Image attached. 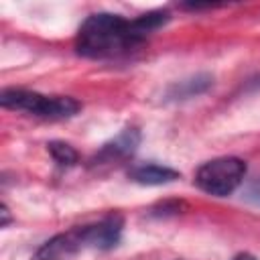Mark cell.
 Returning <instances> with one entry per match:
<instances>
[{"label": "cell", "mask_w": 260, "mask_h": 260, "mask_svg": "<svg viewBox=\"0 0 260 260\" xmlns=\"http://www.w3.org/2000/svg\"><path fill=\"white\" fill-rule=\"evenodd\" d=\"M246 177V162L238 156H217L203 162L195 173V185L213 197L232 195Z\"/></svg>", "instance_id": "cell-3"}, {"label": "cell", "mask_w": 260, "mask_h": 260, "mask_svg": "<svg viewBox=\"0 0 260 260\" xmlns=\"http://www.w3.org/2000/svg\"><path fill=\"white\" fill-rule=\"evenodd\" d=\"M211 85H213V77L209 73H197V75H191L187 79H181V81L171 83L167 87V91H165V98L167 100H173V102L191 100V98H197V95L205 93Z\"/></svg>", "instance_id": "cell-8"}, {"label": "cell", "mask_w": 260, "mask_h": 260, "mask_svg": "<svg viewBox=\"0 0 260 260\" xmlns=\"http://www.w3.org/2000/svg\"><path fill=\"white\" fill-rule=\"evenodd\" d=\"M47 152L51 154V158H53L59 167H73V165L79 162L77 150H75L71 144L63 142V140H51V142L47 144Z\"/></svg>", "instance_id": "cell-9"}, {"label": "cell", "mask_w": 260, "mask_h": 260, "mask_svg": "<svg viewBox=\"0 0 260 260\" xmlns=\"http://www.w3.org/2000/svg\"><path fill=\"white\" fill-rule=\"evenodd\" d=\"M128 177H130V181H134L138 185H167V183L177 181L181 177V173L167 165L140 162L128 171Z\"/></svg>", "instance_id": "cell-7"}, {"label": "cell", "mask_w": 260, "mask_h": 260, "mask_svg": "<svg viewBox=\"0 0 260 260\" xmlns=\"http://www.w3.org/2000/svg\"><path fill=\"white\" fill-rule=\"evenodd\" d=\"M0 215H2V221H0V225L2 228H8V223L12 221V215H10V209L2 203V207H0Z\"/></svg>", "instance_id": "cell-11"}, {"label": "cell", "mask_w": 260, "mask_h": 260, "mask_svg": "<svg viewBox=\"0 0 260 260\" xmlns=\"http://www.w3.org/2000/svg\"><path fill=\"white\" fill-rule=\"evenodd\" d=\"M234 260H258V258H256V256H252V254H248V252H242V254L234 256Z\"/></svg>", "instance_id": "cell-12"}, {"label": "cell", "mask_w": 260, "mask_h": 260, "mask_svg": "<svg viewBox=\"0 0 260 260\" xmlns=\"http://www.w3.org/2000/svg\"><path fill=\"white\" fill-rule=\"evenodd\" d=\"M140 144V130L134 128V126H128L124 128L122 132H118L112 140H108L100 150L98 154L93 156V165H112V162H118V160H124L128 156L134 154V150L138 148Z\"/></svg>", "instance_id": "cell-5"}, {"label": "cell", "mask_w": 260, "mask_h": 260, "mask_svg": "<svg viewBox=\"0 0 260 260\" xmlns=\"http://www.w3.org/2000/svg\"><path fill=\"white\" fill-rule=\"evenodd\" d=\"M87 250L85 244V225H75L67 232L55 234L49 238L30 260H71L79 252Z\"/></svg>", "instance_id": "cell-4"}, {"label": "cell", "mask_w": 260, "mask_h": 260, "mask_svg": "<svg viewBox=\"0 0 260 260\" xmlns=\"http://www.w3.org/2000/svg\"><path fill=\"white\" fill-rule=\"evenodd\" d=\"M124 219L120 213H110L95 223L85 225V244L89 250H112L122 236Z\"/></svg>", "instance_id": "cell-6"}, {"label": "cell", "mask_w": 260, "mask_h": 260, "mask_svg": "<svg viewBox=\"0 0 260 260\" xmlns=\"http://www.w3.org/2000/svg\"><path fill=\"white\" fill-rule=\"evenodd\" d=\"M246 201L254 203V205H260V175L248 179V183L244 185V195H242Z\"/></svg>", "instance_id": "cell-10"}, {"label": "cell", "mask_w": 260, "mask_h": 260, "mask_svg": "<svg viewBox=\"0 0 260 260\" xmlns=\"http://www.w3.org/2000/svg\"><path fill=\"white\" fill-rule=\"evenodd\" d=\"M171 20V12L156 8L136 18L112 12L87 16L75 37V51L85 59H114L138 49L154 30Z\"/></svg>", "instance_id": "cell-1"}, {"label": "cell", "mask_w": 260, "mask_h": 260, "mask_svg": "<svg viewBox=\"0 0 260 260\" xmlns=\"http://www.w3.org/2000/svg\"><path fill=\"white\" fill-rule=\"evenodd\" d=\"M0 104L6 110L24 112L45 120H65L81 110V104L69 95H45L39 91L22 87H4L0 93Z\"/></svg>", "instance_id": "cell-2"}]
</instances>
